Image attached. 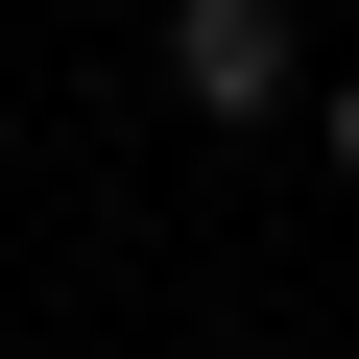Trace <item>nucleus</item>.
<instances>
[{"label": "nucleus", "mask_w": 359, "mask_h": 359, "mask_svg": "<svg viewBox=\"0 0 359 359\" xmlns=\"http://www.w3.org/2000/svg\"><path fill=\"white\" fill-rule=\"evenodd\" d=\"M168 96H192V120H287V96H311L287 0H168Z\"/></svg>", "instance_id": "obj_1"}, {"label": "nucleus", "mask_w": 359, "mask_h": 359, "mask_svg": "<svg viewBox=\"0 0 359 359\" xmlns=\"http://www.w3.org/2000/svg\"><path fill=\"white\" fill-rule=\"evenodd\" d=\"M311 144H335V192H359V72H335V96H311Z\"/></svg>", "instance_id": "obj_2"}]
</instances>
